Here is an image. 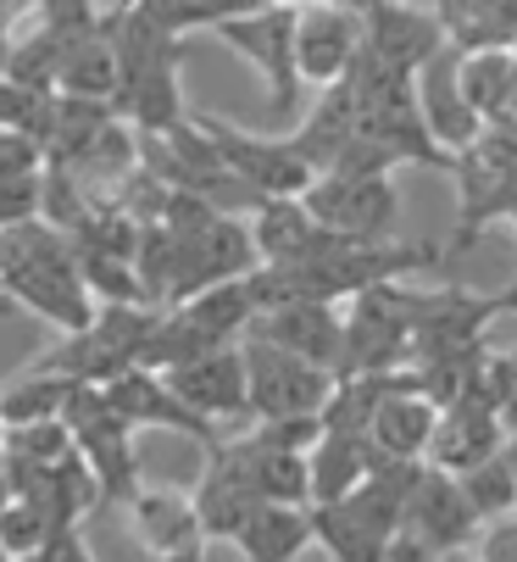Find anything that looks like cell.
Instances as JSON below:
<instances>
[{
    "instance_id": "35",
    "label": "cell",
    "mask_w": 517,
    "mask_h": 562,
    "mask_svg": "<svg viewBox=\"0 0 517 562\" xmlns=\"http://www.w3.org/2000/svg\"><path fill=\"white\" fill-rule=\"evenodd\" d=\"M495 413H501L506 435H517V351H512V368H506V384H501V401H495Z\"/></svg>"
},
{
    "instance_id": "36",
    "label": "cell",
    "mask_w": 517,
    "mask_h": 562,
    "mask_svg": "<svg viewBox=\"0 0 517 562\" xmlns=\"http://www.w3.org/2000/svg\"><path fill=\"white\" fill-rule=\"evenodd\" d=\"M29 12H40V0H0V29H12V23L29 18Z\"/></svg>"
},
{
    "instance_id": "11",
    "label": "cell",
    "mask_w": 517,
    "mask_h": 562,
    "mask_svg": "<svg viewBox=\"0 0 517 562\" xmlns=\"http://www.w3.org/2000/svg\"><path fill=\"white\" fill-rule=\"evenodd\" d=\"M362 56V12L339 7V0H306L295 7V72L301 85L328 90Z\"/></svg>"
},
{
    "instance_id": "10",
    "label": "cell",
    "mask_w": 517,
    "mask_h": 562,
    "mask_svg": "<svg viewBox=\"0 0 517 562\" xmlns=\"http://www.w3.org/2000/svg\"><path fill=\"white\" fill-rule=\"evenodd\" d=\"M306 206L323 228L345 239H390L401 217V195L390 173H317L306 190Z\"/></svg>"
},
{
    "instance_id": "41",
    "label": "cell",
    "mask_w": 517,
    "mask_h": 562,
    "mask_svg": "<svg viewBox=\"0 0 517 562\" xmlns=\"http://www.w3.org/2000/svg\"><path fill=\"white\" fill-rule=\"evenodd\" d=\"M268 7H306V0H268Z\"/></svg>"
},
{
    "instance_id": "1",
    "label": "cell",
    "mask_w": 517,
    "mask_h": 562,
    "mask_svg": "<svg viewBox=\"0 0 517 562\" xmlns=\"http://www.w3.org/2000/svg\"><path fill=\"white\" fill-rule=\"evenodd\" d=\"M0 290H7L12 301H23L34 317L56 324L61 335L83 329L101 306L90 279H83V268H78L72 234H61L45 217L0 228Z\"/></svg>"
},
{
    "instance_id": "31",
    "label": "cell",
    "mask_w": 517,
    "mask_h": 562,
    "mask_svg": "<svg viewBox=\"0 0 517 562\" xmlns=\"http://www.w3.org/2000/svg\"><path fill=\"white\" fill-rule=\"evenodd\" d=\"M457 479H462V491H468V502H473L479 524H490V518H501V513H512V507H517V473H512L506 451H495V457L473 462V468H468V473H457Z\"/></svg>"
},
{
    "instance_id": "2",
    "label": "cell",
    "mask_w": 517,
    "mask_h": 562,
    "mask_svg": "<svg viewBox=\"0 0 517 562\" xmlns=\"http://www.w3.org/2000/svg\"><path fill=\"white\" fill-rule=\"evenodd\" d=\"M101 29L117 45L123 78H117V112L139 128V134H167L179 128L184 112V90H179V67L190 56L184 34L156 29L145 12H134L128 0H117V12H101Z\"/></svg>"
},
{
    "instance_id": "19",
    "label": "cell",
    "mask_w": 517,
    "mask_h": 562,
    "mask_svg": "<svg viewBox=\"0 0 517 562\" xmlns=\"http://www.w3.org/2000/svg\"><path fill=\"white\" fill-rule=\"evenodd\" d=\"M250 239H256V251H262V262L295 268V262L328 251L339 234L317 223V212L306 206V195H273V201H256Z\"/></svg>"
},
{
    "instance_id": "25",
    "label": "cell",
    "mask_w": 517,
    "mask_h": 562,
    "mask_svg": "<svg viewBox=\"0 0 517 562\" xmlns=\"http://www.w3.org/2000/svg\"><path fill=\"white\" fill-rule=\"evenodd\" d=\"M312 540H317L312 507H301V502H262V507L250 513V524L234 535V546H239L250 562H290V557H301Z\"/></svg>"
},
{
    "instance_id": "20",
    "label": "cell",
    "mask_w": 517,
    "mask_h": 562,
    "mask_svg": "<svg viewBox=\"0 0 517 562\" xmlns=\"http://www.w3.org/2000/svg\"><path fill=\"white\" fill-rule=\"evenodd\" d=\"M128 513H134V529H139L150 557H201L206 551V529H201V513H195L190 491L139 485L128 496Z\"/></svg>"
},
{
    "instance_id": "3",
    "label": "cell",
    "mask_w": 517,
    "mask_h": 562,
    "mask_svg": "<svg viewBox=\"0 0 517 562\" xmlns=\"http://www.w3.org/2000/svg\"><path fill=\"white\" fill-rule=\"evenodd\" d=\"M417 312H423V295L401 290V279L351 295V306H345V335H339L334 379H339V373H379V368L412 362Z\"/></svg>"
},
{
    "instance_id": "40",
    "label": "cell",
    "mask_w": 517,
    "mask_h": 562,
    "mask_svg": "<svg viewBox=\"0 0 517 562\" xmlns=\"http://www.w3.org/2000/svg\"><path fill=\"white\" fill-rule=\"evenodd\" d=\"M339 7H351V12H368V7H379V0H339Z\"/></svg>"
},
{
    "instance_id": "15",
    "label": "cell",
    "mask_w": 517,
    "mask_h": 562,
    "mask_svg": "<svg viewBox=\"0 0 517 562\" xmlns=\"http://www.w3.org/2000/svg\"><path fill=\"white\" fill-rule=\"evenodd\" d=\"M417 112H423L428 134H435V145L446 156H457L479 139L484 117L473 112V101L462 90V45H440L417 67Z\"/></svg>"
},
{
    "instance_id": "27",
    "label": "cell",
    "mask_w": 517,
    "mask_h": 562,
    "mask_svg": "<svg viewBox=\"0 0 517 562\" xmlns=\"http://www.w3.org/2000/svg\"><path fill=\"white\" fill-rule=\"evenodd\" d=\"M462 90L479 117H501L517 106V45H473L462 50Z\"/></svg>"
},
{
    "instance_id": "29",
    "label": "cell",
    "mask_w": 517,
    "mask_h": 562,
    "mask_svg": "<svg viewBox=\"0 0 517 562\" xmlns=\"http://www.w3.org/2000/svg\"><path fill=\"white\" fill-rule=\"evenodd\" d=\"M117 78H123V61H117V45H112L106 29H90L67 45V61H61V90L67 95L117 101Z\"/></svg>"
},
{
    "instance_id": "34",
    "label": "cell",
    "mask_w": 517,
    "mask_h": 562,
    "mask_svg": "<svg viewBox=\"0 0 517 562\" xmlns=\"http://www.w3.org/2000/svg\"><path fill=\"white\" fill-rule=\"evenodd\" d=\"M473 557H484V562H517V507L501 513V518H490V524H479Z\"/></svg>"
},
{
    "instance_id": "21",
    "label": "cell",
    "mask_w": 517,
    "mask_h": 562,
    "mask_svg": "<svg viewBox=\"0 0 517 562\" xmlns=\"http://www.w3.org/2000/svg\"><path fill=\"white\" fill-rule=\"evenodd\" d=\"M501 446H506V424L490 401H451V407H440V424H435V440H428L423 462H435L446 473H468L473 462L495 457Z\"/></svg>"
},
{
    "instance_id": "18",
    "label": "cell",
    "mask_w": 517,
    "mask_h": 562,
    "mask_svg": "<svg viewBox=\"0 0 517 562\" xmlns=\"http://www.w3.org/2000/svg\"><path fill=\"white\" fill-rule=\"evenodd\" d=\"M172 390H179L195 413H206L212 424L223 418H245L250 413V384H245V351L239 340L234 346H217L195 362H179V368H167Z\"/></svg>"
},
{
    "instance_id": "33",
    "label": "cell",
    "mask_w": 517,
    "mask_h": 562,
    "mask_svg": "<svg viewBox=\"0 0 517 562\" xmlns=\"http://www.w3.org/2000/svg\"><path fill=\"white\" fill-rule=\"evenodd\" d=\"M50 529H56V518L40 502L12 496L7 513H0V551H7V557H40V546H45Z\"/></svg>"
},
{
    "instance_id": "6",
    "label": "cell",
    "mask_w": 517,
    "mask_h": 562,
    "mask_svg": "<svg viewBox=\"0 0 517 562\" xmlns=\"http://www.w3.org/2000/svg\"><path fill=\"white\" fill-rule=\"evenodd\" d=\"M451 179H457V234L446 239V262L462 257L473 239H484L495 217L517 212V156L479 134L468 150L451 156Z\"/></svg>"
},
{
    "instance_id": "12",
    "label": "cell",
    "mask_w": 517,
    "mask_h": 562,
    "mask_svg": "<svg viewBox=\"0 0 517 562\" xmlns=\"http://www.w3.org/2000/svg\"><path fill=\"white\" fill-rule=\"evenodd\" d=\"M440 45H451V34H446L440 12L423 7V0H379V7L362 12V56L390 72L417 78V67Z\"/></svg>"
},
{
    "instance_id": "44",
    "label": "cell",
    "mask_w": 517,
    "mask_h": 562,
    "mask_svg": "<svg viewBox=\"0 0 517 562\" xmlns=\"http://www.w3.org/2000/svg\"><path fill=\"white\" fill-rule=\"evenodd\" d=\"M0 295H7V290H0Z\"/></svg>"
},
{
    "instance_id": "5",
    "label": "cell",
    "mask_w": 517,
    "mask_h": 562,
    "mask_svg": "<svg viewBox=\"0 0 517 562\" xmlns=\"http://www.w3.org/2000/svg\"><path fill=\"white\" fill-rule=\"evenodd\" d=\"M61 418L72 424V440H78L83 462H90L95 479H101V502H128L139 491V457H134V424L112 407V395L101 384L78 379Z\"/></svg>"
},
{
    "instance_id": "39",
    "label": "cell",
    "mask_w": 517,
    "mask_h": 562,
    "mask_svg": "<svg viewBox=\"0 0 517 562\" xmlns=\"http://www.w3.org/2000/svg\"><path fill=\"white\" fill-rule=\"evenodd\" d=\"M501 451H506V462H512V473H517V435H506V446H501Z\"/></svg>"
},
{
    "instance_id": "8",
    "label": "cell",
    "mask_w": 517,
    "mask_h": 562,
    "mask_svg": "<svg viewBox=\"0 0 517 562\" xmlns=\"http://www.w3.org/2000/svg\"><path fill=\"white\" fill-rule=\"evenodd\" d=\"M245 351V384H250V418H284V413H323L334 390V373L312 357H295L273 340H239Z\"/></svg>"
},
{
    "instance_id": "22",
    "label": "cell",
    "mask_w": 517,
    "mask_h": 562,
    "mask_svg": "<svg viewBox=\"0 0 517 562\" xmlns=\"http://www.w3.org/2000/svg\"><path fill=\"white\" fill-rule=\"evenodd\" d=\"M435 424H440V407L423 390H395V395H384V407L373 413L368 440L390 462H423L428 440H435Z\"/></svg>"
},
{
    "instance_id": "32",
    "label": "cell",
    "mask_w": 517,
    "mask_h": 562,
    "mask_svg": "<svg viewBox=\"0 0 517 562\" xmlns=\"http://www.w3.org/2000/svg\"><path fill=\"white\" fill-rule=\"evenodd\" d=\"M0 451L7 457H23V462H61L78 451L72 440V424L67 418H45V424H18L0 435Z\"/></svg>"
},
{
    "instance_id": "9",
    "label": "cell",
    "mask_w": 517,
    "mask_h": 562,
    "mask_svg": "<svg viewBox=\"0 0 517 562\" xmlns=\"http://www.w3.org/2000/svg\"><path fill=\"white\" fill-rule=\"evenodd\" d=\"M201 128L217 139V150H223V162L250 184V195L256 201H273V195H306L312 190V179H317V168L301 156V145L284 134V139H273V134H245V128H234L228 117H201Z\"/></svg>"
},
{
    "instance_id": "17",
    "label": "cell",
    "mask_w": 517,
    "mask_h": 562,
    "mask_svg": "<svg viewBox=\"0 0 517 562\" xmlns=\"http://www.w3.org/2000/svg\"><path fill=\"white\" fill-rule=\"evenodd\" d=\"M190 496H195V513H201L206 540H234L250 524V513L262 507V491L250 485V468L234 451V440H212L206 446V473L195 479Z\"/></svg>"
},
{
    "instance_id": "16",
    "label": "cell",
    "mask_w": 517,
    "mask_h": 562,
    "mask_svg": "<svg viewBox=\"0 0 517 562\" xmlns=\"http://www.w3.org/2000/svg\"><path fill=\"white\" fill-rule=\"evenodd\" d=\"M250 335L256 340H273V346H284L295 357H312V362H323L334 373L339 335H345V312L334 301H323V295H284V301L256 312Z\"/></svg>"
},
{
    "instance_id": "43",
    "label": "cell",
    "mask_w": 517,
    "mask_h": 562,
    "mask_svg": "<svg viewBox=\"0 0 517 562\" xmlns=\"http://www.w3.org/2000/svg\"><path fill=\"white\" fill-rule=\"evenodd\" d=\"M0 435H7V424H0Z\"/></svg>"
},
{
    "instance_id": "28",
    "label": "cell",
    "mask_w": 517,
    "mask_h": 562,
    "mask_svg": "<svg viewBox=\"0 0 517 562\" xmlns=\"http://www.w3.org/2000/svg\"><path fill=\"white\" fill-rule=\"evenodd\" d=\"M72 373L40 362L34 373H18L12 384H0V424L18 429V424H45V418H61L67 401H72Z\"/></svg>"
},
{
    "instance_id": "14",
    "label": "cell",
    "mask_w": 517,
    "mask_h": 562,
    "mask_svg": "<svg viewBox=\"0 0 517 562\" xmlns=\"http://www.w3.org/2000/svg\"><path fill=\"white\" fill-rule=\"evenodd\" d=\"M101 390L112 395V407H117L134 429H167V435H184V440H201V446L223 440L217 424H212L206 413H195L190 401L172 390V379H167L161 368H145V362H139V368L106 379Z\"/></svg>"
},
{
    "instance_id": "13",
    "label": "cell",
    "mask_w": 517,
    "mask_h": 562,
    "mask_svg": "<svg viewBox=\"0 0 517 562\" xmlns=\"http://www.w3.org/2000/svg\"><path fill=\"white\" fill-rule=\"evenodd\" d=\"M401 529L423 535L435 546V557H457L473 546L479 535V513L462 491V479L435 468V462H417L412 473V491H406V513H401Z\"/></svg>"
},
{
    "instance_id": "38",
    "label": "cell",
    "mask_w": 517,
    "mask_h": 562,
    "mask_svg": "<svg viewBox=\"0 0 517 562\" xmlns=\"http://www.w3.org/2000/svg\"><path fill=\"white\" fill-rule=\"evenodd\" d=\"M7 502H12V473H7V457H0V513H7Z\"/></svg>"
},
{
    "instance_id": "4",
    "label": "cell",
    "mask_w": 517,
    "mask_h": 562,
    "mask_svg": "<svg viewBox=\"0 0 517 562\" xmlns=\"http://www.w3.org/2000/svg\"><path fill=\"white\" fill-rule=\"evenodd\" d=\"M156 312L161 306H150V301H101L90 324L72 329L45 362L72 373V379H83V384H106V379H117V373L145 362Z\"/></svg>"
},
{
    "instance_id": "23",
    "label": "cell",
    "mask_w": 517,
    "mask_h": 562,
    "mask_svg": "<svg viewBox=\"0 0 517 562\" xmlns=\"http://www.w3.org/2000/svg\"><path fill=\"white\" fill-rule=\"evenodd\" d=\"M357 128H362V117H357V95H351V85H328L323 95H317V106L306 112V123L290 134L295 145H301V156L317 168V173H334L339 162H345V150H351V139H357Z\"/></svg>"
},
{
    "instance_id": "37",
    "label": "cell",
    "mask_w": 517,
    "mask_h": 562,
    "mask_svg": "<svg viewBox=\"0 0 517 562\" xmlns=\"http://www.w3.org/2000/svg\"><path fill=\"white\" fill-rule=\"evenodd\" d=\"M7 78H12V34L0 29V85H7Z\"/></svg>"
},
{
    "instance_id": "26",
    "label": "cell",
    "mask_w": 517,
    "mask_h": 562,
    "mask_svg": "<svg viewBox=\"0 0 517 562\" xmlns=\"http://www.w3.org/2000/svg\"><path fill=\"white\" fill-rule=\"evenodd\" d=\"M234 451L245 457L250 485L262 491V502H301V507H312V462H306V451L268 446L256 435H239Z\"/></svg>"
},
{
    "instance_id": "7",
    "label": "cell",
    "mask_w": 517,
    "mask_h": 562,
    "mask_svg": "<svg viewBox=\"0 0 517 562\" xmlns=\"http://www.w3.org/2000/svg\"><path fill=\"white\" fill-rule=\"evenodd\" d=\"M217 40L250 61L256 72H262V85H268V112L273 117H290L295 112V95L306 90L301 85V72H295V7H256V12H239L217 29Z\"/></svg>"
},
{
    "instance_id": "24",
    "label": "cell",
    "mask_w": 517,
    "mask_h": 562,
    "mask_svg": "<svg viewBox=\"0 0 517 562\" xmlns=\"http://www.w3.org/2000/svg\"><path fill=\"white\" fill-rule=\"evenodd\" d=\"M306 462H312V507L317 502H339V496H351L362 479L384 462L379 451H373V440L368 435H351V429H323L317 435V446L306 451Z\"/></svg>"
},
{
    "instance_id": "42",
    "label": "cell",
    "mask_w": 517,
    "mask_h": 562,
    "mask_svg": "<svg viewBox=\"0 0 517 562\" xmlns=\"http://www.w3.org/2000/svg\"><path fill=\"white\" fill-rule=\"evenodd\" d=\"M423 7H435V0H423Z\"/></svg>"
},
{
    "instance_id": "30",
    "label": "cell",
    "mask_w": 517,
    "mask_h": 562,
    "mask_svg": "<svg viewBox=\"0 0 517 562\" xmlns=\"http://www.w3.org/2000/svg\"><path fill=\"white\" fill-rule=\"evenodd\" d=\"M134 12H145L156 29H167V34H217L228 18H239V12H256L262 0H128Z\"/></svg>"
}]
</instances>
